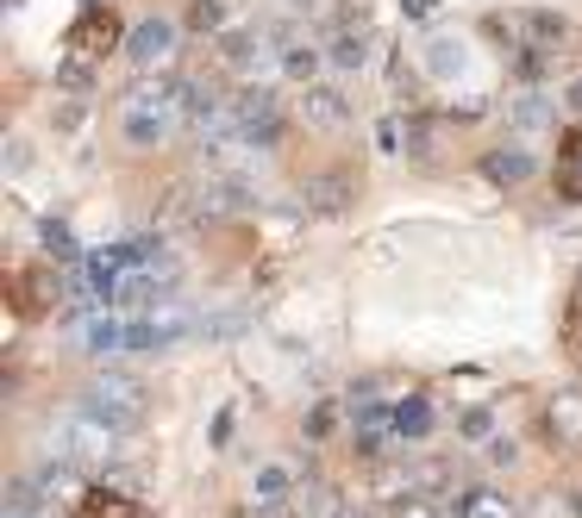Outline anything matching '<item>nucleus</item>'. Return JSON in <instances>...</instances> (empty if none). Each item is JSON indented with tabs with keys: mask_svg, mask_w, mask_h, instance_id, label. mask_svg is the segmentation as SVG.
Instances as JSON below:
<instances>
[{
	"mask_svg": "<svg viewBox=\"0 0 582 518\" xmlns=\"http://www.w3.org/2000/svg\"><path fill=\"white\" fill-rule=\"evenodd\" d=\"M313 63H320V50H307V45L282 50V70H288V75H313Z\"/></svg>",
	"mask_w": 582,
	"mask_h": 518,
	"instance_id": "obj_29",
	"label": "nucleus"
},
{
	"mask_svg": "<svg viewBox=\"0 0 582 518\" xmlns=\"http://www.w3.org/2000/svg\"><path fill=\"white\" fill-rule=\"evenodd\" d=\"M170 50H176V20H163V13H151V20H138L126 31V56L138 63V70L170 63Z\"/></svg>",
	"mask_w": 582,
	"mask_h": 518,
	"instance_id": "obj_9",
	"label": "nucleus"
},
{
	"mask_svg": "<svg viewBox=\"0 0 582 518\" xmlns=\"http://www.w3.org/2000/svg\"><path fill=\"white\" fill-rule=\"evenodd\" d=\"M557 100H564V113H577V119H582V75H577V81H570Z\"/></svg>",
	"mask_w": 582,
	"mask_h": 518,
	"instance_id": "obj_33",
	"label": "nucleus"
},
{
	"mask_svg": "<svg viewBox=\"0 0 582 518\" xmlns=\"http://www.w3.org/2000/svg\"><path fill=\"white\" fill-rule=\"evenodd\" d=\"M326 56L338 70H363V63H370V45H363V31H332Z\"/></svg>",
	"mask_w": 582,
	"mask_h": 518,
	"instance_id": "obj_24",
	"label": "nucleus"
},
{
	"mask_svg": "<svg viewBox=\"0 0 582 518\" xmlns=\"http://www.w3.org/2000/svg\"><path fill=\"white\" fill-rule=\"evenodd\" d=\"M351 194H357V175L351 169H326L320 181H307V206H313V213H345Z\"/></svg>",
	"mask_w": 582,
	"mask_h": 518,
	"instance_id": "obj_15",
	"label": "nucleus"
},
{
	"mask_svg": "<svg viewBox=\"0 0 582 518\" xmlns=\"http://www.w3.org/2000/svg\"><path fill=\"white\" fill-rule=\"evenodd\" d=\"M482 31L501 45V56H557V50L577 45V25L564 13H545V7H507V13H488Z\"/></svg>",
	"mask_w": 582,
	"mask_h": 518,
	"instance_id": "obj_1",
	"label": "nucleus"
},
{
	"mask_svg": "<svg viewBox=\"0 0 582 518\" xmlns=\"http://www.w3.org/2000/svg\"><path fill=\"white\" fill-rule=\"evenodd\" d=\"M513 456H520V450L507 444V438H495V444H488V463H495V469H507V463H513Z\"/></svg>",
	"mask_w": 582,
	"mask_h": 518,
	"instance_id": "obj_32",
	"label": "nucleus"
},
{
	"mask_svg": "<svg viewBox=\"0 0 582 518\" xmlns=\"http://www.w3.org/2000/svg\"><path fill=\"white\" fill-rule=\"evenodd\" d=\"M557 113H564V100L545 94V88H532V81H520V88L501 100V119L513 125V131H552Z\"/></svg>",
	"mask_w": 582,
	"mask_h": 518,
	"instance_id": "obj_8",
	"label": "nucleus"
},
{
	"mask_svg": "<svg viewBox=\"0 0 582 518\" xmlns=\"http://www.w3.org/2000/svg\"><path fill=\"white\" fill-rule=\"evenodd\" d=\"M188 25L195 31H220V0H188Z\"/></svg>",
	"mask_w": 582,
	"mask_h": 518,
	"instance_id": "obj_28",
	"label": "nucleus"
},
{
	"mask_svg": "<svg viewBox=\"0 0 582 518\" xmlns=\"http://www.w3.org/2000/svg\"><path fill=\"white\" fill-rule=\"evenodd\" d=\"M0 518H51V513H0Z\"/></svg>",
	"mask_w": 582,
	"mask_h": 518,
	"instance_id": "obj_36",
	"label": "nucleus"
},
{
	"mask_svg": "<svg viewBox=\"0 0 582 518\" xmlns=\"http://www.w3.org/2000/svg\"><path fill=\"white\" fill-rule=\"evenodd\" d=\"M32 481H38V494H45V500H88V488H82V469H76V463H51V456H45Z\"/></svg>",
	"mask_w": 582,
	"mask_h": 518,
	"instance_id": "obj_18",
	"label": "nucleus"
},
{
	"mask_svg": "<svg viewBox=\"0 0 582 518\" xmlns=\"http://www.w3.org/2000/svg\"><path fill=\"white\" fill-rule=\"evenodd\" d=\"M426 63H432L438 75H445V70H463V50H457V38H432Z\"/></svg>",
	"mask_w": 582,
	"mask_h": 518,
	"instance_id": "obj_27",
	"label": "nucleus"
},
{
	"mask_svg": "<svg viewBox=\"0 0 582 518\" xmlns=\"http://www.w3.org/2000/svg\"><path fill=\"white\" fill-rule=\"evenodd\" d=\"M388 518H451V513H445V506H432V500H401Z\"/></svg>",
	"mask_w": 582,
	"mask_h": 518,
	"instance_id": "obj_31",
	"label": "nucleus"
},
{
	"mask_svg": "<svg viewBox=\"0 0 582 518\" xmlns=\"http://www.w3.org/2000/svg\"><path fill=\"white\" fill-rule=\"evenodd\" d=\"M395 444H401V438H395V406H388V400L357 406V413H351V450H357V456H363V463H382Z\"/></svg>",
	"mask_w": 582,
	"mask_h": 518,
	"instance_id": "obj_7",
	"label": "nucleus"
},
{
	"mask_svg": "<svg viewBox=\"0 0 582 518\" xmlns=\"http://www.w3.org/2000/svg\"><path fill=\"white\" fill-rule=\"evenodd\" d=\"M201 331V313H188L182 300H163L151 313H138L126 325V344L132 350H163V344H182V338H195Z\"/></svg>",
	"mask_w": 582,
	"mask_h": 518,
	"instance_id": "obj_6",
	"label": "nucleus"
},
{
	"mask_svg": "<svg viewBox=\"0 0 582 518\" xmlns=\"http://www.w3.org/2000/svg\"><path fill=\"white\" fill-rule=\"evenodd\" d=\"M226 125L251 150H276L282 138H288V113L276 106V94H270V88H238V94H232V106H226Z\"/></svg>",
	"mask_w": 582,
	"mask_h": 518,
	"instance_id": "obj_4",
	"label": "nucleus"
},
{
	"mask_svg": "<svg viewBox=\"0 0 582 518\" xmlns=\"http://www.w3.org/2000/svg\"><path fill=\"white\" fill-rule=\"evenodd\" d=\"M120 438H126L120 425L95 419V413H76V419L51 438V450H45V456H51V463H76V469H101L107 475V463L120 456Z\"/></svg>",
	"mask_w": 582,
	"mask_h": 518,
	"instance_id": "obj_3",
	"label": "nucleus"
},
{
	"mask_svg": "<svg viewBox=\"0 0 582 518\" xmlns=\"http://www.w3.org/2000/svg\"><path fill=\"white\" fill-rule=\"evenodd\" d=\"M82 413L120 425V431H138L145 413H151V400H145V388H138L132 375H101V381H88V406H82Z\"/></svg>",
	"mask_w": 582,
	"mask_h": 518,
	"instance_id": "obj_5",
	"label": "nucleus"
},
{
	"mask_svg": "<svg viewBox=\"0 0 582 518\" xmlns=\"http://www.w3.org/2000/svg\"><path fill=\"white\" fill-rule=\"evenodd\" d=\"M220 56H226L232 70H257V63H263V38H257V31H226V38H220Z\"/></svg>",
	"mask_w": 582,
	"mask_h": 518,
	"instance_id": "obj_23",
	"label": "nucleus"
},
{
	"mask_svg": "<svg viewBox=\"0 0 582 518\" xmlns=\"http://www.w3.org/2000/svg\"><path fill=\"white\" fill-rule=\"evenodd\" d=\"M288 500H295V469H282V463L257 469V481H251L257 518H282V513H288Z\"/></svg>",
	"mask_w": 582,
	"mask_h": 518,
	"instance_id": "obj_13",
	"label": "nucleus"
},
{
	"mask_svg": "<svg viewBox=\"0 0 582 518\" xmlns=\"http://www.w3.org/2000/svg\"><path fill=\"white\" fill-rule=\"evenodd\" d=\"M557 194L582 200V125H570L564 144H557Z\"/></svg>",
	"mask_w": 582,
	"mask_h": 518,
	"instance_id": "obj_19",
	"label": "nucleus"
},
{
	"mask_svg": "<svg viewBox=\"0 0 582 518\" xmlns=\"http://www.w3.org/2000/svg\"><path fill=\"white\" fill-rule=\"evenodd\" d=\"M70 338L88 356H107V350L126 344V325L113 319V313H101V306H82V313H70Z\"/></svg>",
	"mask_w": 582,
	"mask_h": 518,
	"instance_id": "obj_11",
	"label": "nucleus"
},
{
	"mask_svg": "<svg viewBox=\"0 0 582 518\" xmlns=\"http://www.w3.org/2000/svg\"><path fill=\"white\" fill-rule=\"evenodd\" d=\"M113 50H126V31H120V20H113V7H95V13H82L76 25H70V38H63V63H57V88H88L95 75H101V63L113 56Z\"/></svg>",
	"mask_w": 582,
	"mask_h": 518,
	"instance_id": "obj_2",
	"label": "nucleus"
},
{
	"mask_svg": "<svg viewBox=\"0 0 582 518\" xmlns=\"http://www.w3.org/2000/svg\"><path fill=\"white\" fill-rule=\"evenodd\" d=\"M426 431H432V406L420 394H407L401 406H395V438H401V444H420Z\"/></svg>",
	"mask_w": 582,
	"mask_h": 518,
	"instance_id": "obj_21",
	"label": "nucleus"
},
{
	"mask_svg": "<svg viewBox=\"0 0 582 518\" xmlns=\"http://www.w3.org/2000/svg\"><path fill=\"white\" fill-rule=\"evenodd\" d=\"M482 175H488L495 188H520V181L538 175V163H532V150H488V156H482Z\"/></svg>",
	"mask_w": 582,
	"mask_h": 518,
	"instance_id": "obj_17",
	"label": "nucleus"
},
{
	"mask_svg": "<svg viewBox=\"0 0 582 518\" xmlns=\"http://www.w3.org/2000/svg\"><path fill=\"white\" fill-rule=\"evenodd\" d=\"M7 288H13V306L20 313H45V306H57V294H70L63 288V275H51V263H38V269H13L7 275Z\"/></svg>",
	"mask_w": 582,
	"mask_h": 518,
	"instance_id": "obj_10",
	"label": "nucleus"
},
{
	"mask_svg": "<svg viewBox=\"0 0 582 518\" xmlns=\"http://www.w3.org/2000/svg\"><path fill=\"white\" fill-rule=\"evenodd\" d=\"M451 518H520V506H513V494H501V488H463Z\"/></svg>",
	"mask_w": 582,
	"mask_h": 518,
	"instance_id": "obj_16",
	"label": "nucleus"
},
{
	"mask_svg": "<svg viewBox=\"0 0 582 518\" xmlns=\"http://www.w3.org/2000/svg\"><path fill=\"white\" fill-rule=\"evenodd\" d=\"M401 7H407V13H420V20H426V13L438 7V0H401Z\"/></svg>",
	"mask_w": 582,
	"mask_h": 518,
	"instance_id": "obj_34",
	"label": "nucleus"
},
{
	"mask_svg": "<svg viewBox=\"0 0 582 518\" xmlns=\"http://www.w3.org/2000/svg\"><path fill=\"white\" fill-rule=\"evenodd\" d=\"M82 518H138V500H132V494H113V488H88V500H82Z\"/></svg>",
	"mask_w": 582,
	"mask_h": 518,
	"instance_id": "obj_22",
	"label": "nucleus"
},
{
	"mask_svg": "<svg viewBox=\"0 0 582 518\" xmlns=\"http://www.w3.org/2000/svg\"><path fill=\"white\" fill-rule=\"evenodd\" d=\"M545 431H552V444L582 450V394L577 388H570V394H552V406H545Z\"/></svg>",
	"mask_w": 582,
	"mask_h": 518,
	"instance_id": "obj_14",
	"label": "nucleus"
},
{
	"mask_svg": "<svg viewBox=\"0 0 582 518\" xmlns=\"http://www.w3.org/2000/svg\"><path fill=\"white\" fill-rule=\"evenodd\" d=\"M38 244H45V263H57V269H76V238H70V225L63 219H45L38 225Z\"/></svg>",
	"mask_w": 582,
	"mask_h": 518,
	"instance_id": "obj_20",
	"label": "nucleus"
},
{
	"mask_svg": "<svg viewBox=\"0 0 582 518\" xmlns=\"http://www.w3.org/2000/svg\"><path fill=\"white\" fill-rule=\"evenodd\" d=\"M457 431H463V438H470V444H495V413H488V406H470V413H463V419H457Z\"/></svg>",
	"mask_w": 582,
	"mask_h": 518,
	"instance_id": "obj_25",
	"label": "nucleus"
},
{
	"mask_svg": "<svg viewBox=\"0 0 582 518\" xmlns=\"http://www.w3.org/2000/svg\"><path fill=\"white\" fill-rule=\"evenodd\" d=\"M338 518H370V513H363V506H345V513H338Z\"/></svg>",
	"mask_w": 582,
	"mask_h": 518,
	"instance_id": "obj_35",
	"label": "nucleus"
},
{
	"mask_svg": "<svg viewBox=\"0 0 582 518\" xmlns=\"http://www.w3.org/2000/svg\"><path fill=\"white\" fill-rule=\"evenodd\" d=\"M301 119L320 125V131H345V125H351V94L332 88V81H307L301 88Z\"/></svg>",
	"mask_w": 582,
	"mask_h": 518,
	"instance_id": "obj_12",
	"label": "nucleus"
},
{
	"mask_svg": "<svg viewBox=\"0 0 582 518\" xmlns=\"http://www.w3.org/2000/svg\"><path fill=\"white\" fill-rule=\"evenodd\" d=\"M295 13H307V20L332 25V20H338V13H345V7H338V0H295Z\"/></svg>",
	"mask_w": 582,
	"mask_h": 518,
	"instance_id": "obj_30",
	"label": "nucleus"
},
{
	"mask_svg": "<svg viewBox=\"0 0 582 518\" xmlns=\"http://www.w3.org/2000/svg\"><path fill=\"white\" fill-rule=\"evenodd\" d=\"M245 325H251L245 313H201V331H195V338H201V344L207 338H238Z\"/></svg>",
	"mask_w": 582,
	"mask_h": 518,
	"instance_id": "obj_26",
	"label": "nucleus"
}]
</instances>
